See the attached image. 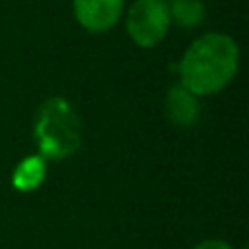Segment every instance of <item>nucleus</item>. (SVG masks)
Masks as SVG:
<instances>
[{
	"mask_svg": "<svg viewBox=\"0 0 249 249\" xmlns=\"http://www.w3.org/2000/svg\"><path fill=\"white\" fill-rule=\"evenodd\" d=\"M193 249H234V247L230 245V243H225V241H219V238H208V241L195 245Z\"/></svg>",
	"mask_w": 249,
	"mask_h": 249,
	"instance_id": "obj_8",
	"label": "nucleus"
},
{
	"mask_svg": "<svg viewBox=\"0 0 249 249\" xmlns=\"http://www.w3.org/2000/svg\"><path fill=\"white\" fill-rule=\"evenodd\" d=\"M35 144L44 160H66L81 146V121L64 96L44 101L33 127Z\"/></svg>",
	"mask_w": 249,
	"mask_h": 249,
	"instance_id": "obj_2",
	"label": "nucleus"
},
{
	"mask_svg": "<svg viewBox=\"0 0 249 249\" xmlns=\"http://www.w3.org/2000/svg\"><path fill=\"white\" fill-rule=\"evenodd\" d=\"M164 109H166V116L175 127H193L195 123L199 121V99L188 92L184 86H173L166 94V103H164Z\"/></svg>",
	"mask_w": 249,
	"mask_h": 249,
	"instance_id": "obj_5",
	"label": "nucleus"
},
{
	"mask_svg": "<svg viewBox=\"0 0 249 249\" xmlns=\"http://www.w3.org/2000/svg\"><path fill=\"white\" fill-rule=\"evenodd\" d=\"M171 29L166 0H136L127 11V33L140 48H153Z\"/></svg>",
	"mask_w": 249,
	"mask_h": 249,
	"instance_id": "obj_3",
	"label": "nucleus"
},
{
	"mask_svg": "<svg viewBox=\"0 0 249 249\" xmlns=\"http://www.w3.org/2000/svg\"><path fill=\"white\" fill-rule=\"evenodd\" d=\"M74 18L90 33H105L123 18L124 0H72Z\"/></svg>",
	"mask_w": 249,
	"mask_h": 249,
	"instance_id": "obj_4",
	"label": "nucleus"
},
{
	"mask_svg": "<svg viewBox=\"0 0 249 249\" xmlns=\"http://www.w3.org/2000/svg\"><path fill=\"white\" fill-rule=\"evenodd\" d=\"M241 51L225 33H206L188 46L179 61V86L195 96H212L228 88L238 72Z\"/></svg>",
	"mask_w": 249,
	"mask_h": 249,
	"instance_id": "obj_1",
	"label": "nucleus"
},
{
	"mask_svg": "<svg viewBox=\"0 0 249 249\" xmlns=\"http://www.w3.org/2000/svg\"><path fill=\"white\" fill-rule=\"evenodd\" d=\"M171 24L179 29H195L206 20V7L201 0H166Z\"/></svg>",
	"mask_w": 249,
	"mask_h": 249,
	"instance_id": "obj_7",
	"label": "nucleus"
},
{
	"mask_svg": "<svg viewBox=\"0 0 249 249\" xmlns=\"http://www.w3.org/2000/svg\"><path fill=\"white\" fill-rule=\"evenodd\" d=\"M46 179V160L42 155H29L16 166L11 175V184L20 193H33Z\"/></svg>",
	"mask_w": 249,
	"mask_h": 249,
	"instance_id": "obj_6",
	"label": "nucleus"
}]
</instances>
